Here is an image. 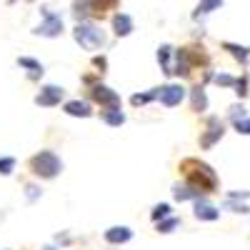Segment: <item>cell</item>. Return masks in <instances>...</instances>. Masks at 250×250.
<instances>
[{"label": "cell", "instance_id": "obj_26", "mask_svg": "<svg viewBox=\"0 0 250 250\" xmlns=\"http://www.w3.org/2000/svg\"><path fill=\"white\" fill-rule=\"evenodd\" d=\"M233 88H235V93L243 98V95L248 93V75H243V78H235V85H233Z\"/></svg>", "mask_w": 250, "mask_h": 250}, {"label": "cell", "instance_id": "obj_12", "mask_svg": "<svg viewBox=\"0 0 250 250\" xmlns=\"http://www.w3.org/2000/svg\"><path fill=\"white\" fill-rule=\"evenodd\" d=\"M195 218H198V220H208V223H213V220H218V218H220V210H218L215 205L205 203V198H200V200H195Z\"/></svg>", "mask_w": 250, "mask_h": 250}, {"label": "cell", "instance_id": "obj_30", "mask_svg": "<svg viewBox=\"0 0 250 250\" xmlns=\"http://www.w3.org/2000/svg\"><path fill=\"white\" fill-rule=\"evenodd\" d=\"M93 62L100 68V73H103V68H105V58H93Z\"/></svg>", "mask_w": 250, "mask_h": 250}, {"label": "cell", "instance_id": "obj_20", "mask_svg": "<svg viewBox=\"0 0 250 250\" xmlns=\"http://www.w3.org/2000/svg\"><path fill=\"white\" fill-rule=\"evenodd\" d=\"M155 98H158V88H153L150 93H135V95L130 98V103L138 108V105H148V103H150V100H155Z\"/></svg>", "mask_w": 250, "mask_h": 250}, {"label": "cell", "instance_id": "obj_17", "mask_svg": "<svg viewBox=\"0 0 250 250\" xmlns=\"http://www.w3.org/2000/svg\"><path fill=\"white\" fill-rule=\"evenodd\" d=\"M175 50L170 48V45H160L158 48V62L163 65V73L165 75H170V55H173Z\"/></svg>", "mask_w": 250, "mask_h": 250}, {"label": "cell", "instance_id": "obj_11", "mask_svg": "<svg viewBox=\"0 0 250 250\" xmlns=\"http://www.w3.org/2000/svg\"><path fill=\"white\" fill-rule=\"evenodd\" d=\"M113 30H115V35H118V38H125V35H130V33L135 30V23H133V18H130L128 13H118V15L113 18Z\"/></svg>", "mask_w": 250, "mask_h": 250}, {"label": "cell", "instance_id": "obj_28", "mask_svg": "<svg viewBox=\"0 0 250 250\" xmlns=\"http://www.w3.org/2000/svg\"><path fill=\"white\" fill-rule=\"evenodd\" d=\"M243 118H248V115H245V108H243V105H233V108H230V120L238 123V120H243Z\"/></svg>", "mask_w": 250, "mask_h": 250}, {"label": "cell", "instance_id": "obj_14", "mask_svg": "<svg viewBox=\"0 0 250 250\" xmlns=\"http://www.w3.org/2000/svg\"><path fill=\"white\" fill-rule=\"evenodd\" d=\"M18 65L20 68H28V78L30 80H38L40 75H43V65H40V62L38 60H33V58H18Z\"/></svg>", "mask_w": 250, "mask_h": 250}, {"label": "cell", "instance_id": "obj_1", "mask_svg": "<svg viewBox=\"0 0 250 250\" xmlns=\"http://www.w3.org/2000/svg\"><path fill=\"white\" fill-rule=\"evenodd\" d=\"M180 170L188 180V188H190L193 193L203 195V193H215V188H218V175L215 170L210 168V165H205L195 158H188L180 163Z\"/></svg>", "mask_w": 250, "mask_h": 250}, {"label": "cell", "instance_id": "obj_22", "mask_svg": "<svg viewBox=\"0 0 250 250\" xmlns=\"http://www.w3.org/2000/svg\"><path fill=\"white\" fill-rule=\"evenodd\" d=\"M178 225H180V220H178L175 215L168 218V220H160V223H158V233H173Z\"/></svg>", "mask_w": 250, "mask_h": 250}, {"label": "cell", "instance_id": "obj_25", "mask_svg": "<svg viewBox=\"0 0 250 250\" xmlns=\"http://www.w3.org/2000/svg\"><path fill=\"white\" fill-rule=\"evenodd\" d=\"M213 80L218 83V85H223V88H233V85H235V78L228 75V73H220V75H215Z\"/></svg>", "mask_w": 250, "mask_h": 250}, {"label": "cell", "instance_id": "obj_23", "mask_svg": "<svg viewBox=\"0 0 250 250\" xmlns=\"http://www.w3.org/2000/svg\"><path fill=\"white\" fill-rule=\"evenodd\" d=\"M223 3H220V0H210V3H200L198 5V10H195V18H200V15H208V13H210L213 8H220Z\"/></svg>", "mask_w": 250, "mask_h": 250}, {"label": "cell", "instance_id": "obj_29", "mask_svg": "<svg viewBox=\"0 0 250 250\" xmlns=\"http://www.w3.org/2000/svg\"><path fill=\"white\" fill-rule=\"evenodd\" d=\"M235 130H238V133H243V135H250V118L238 120V123H235Z\"/></svg>", "mask_w": 250, "mask_h": 250}, {"label": "cell", "instance_id": "obj_7", "mask_svg": "<svg viewBox=\"0 0 250 250\" xmlns=\"http://www.w3.org/2000/svg\"><path fill=\"white\" fill-rule=\"evenodd\" d=\"M90 98L95 100V103H100L103 108H120V95L115 93V90H110L108 85H93V90H90Z\"/></svg>", "mask_w": 250, "mask_h": 250}, {"label": "cell", "instance_id": "obj_10", "mask_svg": "<svg viewBox=\"0 0 250 250\" xmlns=\"http://www.w3.org/2000/svg\"><path fill=\"white\" fill-rule=\"evenodd\" d=\"M178 53L183 55V60H185L190 68H193V65H208V55H205V50H203V48H198V45L180 48Z\"/></svg>", "mask_w": 250, "mask_h": 250}, {"label": "cell", "instance_id": "obj_4", "mask_svg": "<svg viewBox=\"0 0 250 250\" xmlns=\"http://www.w3.org/2000/svg\"><path fill=\"white\" fill-rule=\"evenodd\" d=\"M40 15H43L45 20L38 25V35H45V38H58L60 33H62V18L58 15V13H53V10H48V8H40Z\"/></svg>", "mask_w": 250, "mask_h": 250}, {"label": "cell", "instance_id": "obj_13", "mask_svg": "<svg viewBox=\"0 0 250 250\" xmlns=\"http://www.w3.org/2000/svg\"><path fill=\"white\" fill-rule=\"evenodd\" d=\"M62 110H65L68 115H73V118H90L93 115V110H90V105L85 100H68Z\"/></svg>", "mask_w": 250, "mask_h": 250}, {"label": "cell", "instance_id": "obj_19", "mask_svg": "<svg viewBox=\"0 0 250 250\" xmlns=\"http://www.w3.org/2000/svg\"><path fill=\"white\" fill-rule=\"evenodd\" d=\"M173 195H175V200H200L203 195H198V193H193L190 190V188H188V185H175L173 188Z\"/></svg>", "mask_w": 250, "mask_h": 250}, {"label": "cell", "instance_id": "obj_24", "mask_svg": "<svg viewBox=\"0 0 250 250\" xmlns=\"http://www.w3.org/2000/svg\"><path fill=\"white\" fill-rule=\"evenodd\" d=\"M15 170V158H0V175H10Z\"/></svg>", "mask_w": 250, "mask_h": 250}, {"label": "cell", "instance_id": "obj_6", "mask_svg": "<svg viewBox=\"0 0 250 250\" xmlns=\"http://www.w3.org/2000/svg\"><path fill=\"white\" fill-rule=\"evenodd\" d=\"M225 135V125L220 123V118H208V130L200 135V148H213V145Z\"/></svg>", "mask_w": 250, "mask_h": 250}, {"label": "cell", "instance_id": "obj_3", "mask_svg": "<svg viewBox=\"0 0 250 250\" xmlns=\"http://www.w3.org/2000/svg\"><path fill=\"white\" fill-rule=\"evenodd\" d=\"M73 35H75V40H78V43L85 48V50H98L103 43H105V35H103V30L95 28V25H88V23L75 25Z\"/></svg>", "mask_w": 250, "mask_h": 250}, {"label": "cell", "instance_id": "obj_2", "mask_svg": "<svg viewBox=\"0 0 250 250\" xmlns=\"http://www.w3.org/2000/svg\"><path fill=\"white\" fill-rule=\"evenodd\" d=\"M28 165H30V173H33L35 178H45V180L55 178V175L62 170V160H60L53 150H40L38 155L30 158Z\"/></svg>", "mask_w": 250, "mask_h": 250}, {"label": "cell", "instance_id": "obj_9", "mask_svg": "<svg viewBox=\"0 0 250 250\" xmlns=\"http://www.w3.org/2000/svg\"><path fill=\"white\" fill-rule=\"evenodd\" d=\"M103 238H105V243H110V245H123V243H128L133 238V230L128 225H113V228L105 230Z\"/></svg>", "mask_w": 250, "mask_h": 250}, {"label": "cell", "instance_id": "obj_15", "mask_svg": "<svg viewBox=\"0 0 250 250\" xmlns=\"http://www.w3.org/2000/svg\"><path fill=\"white\" fill-rule=\"evenodd\" d=\"M100 118H103V123L113 125V128H118V125H123V123H125V113H123L120 108H110V110H103V113H100Z\"/></svg>", "mask_w": 250, "mask_h": 250}, {"label": "cell", "instance_id": "obj_18", "mask_svg": "<svg viewBox=\"0 0 250 250\" xmlns=\"http://www.w3.org/2000/svg\"><path fill=\"white\" fill-rule=\"evenodd\" d=\"M223 48H225L228 53H230L235 60H240L243 65L248 62V58H250V50H248V48H243V45H235V43H223Z\"/></svg>", "mask_w": 250, "mask_h": 250}, {"label": "cell", "instance_id": "obj_8", "mask_svg": "<svg viewBox=\"0 0 250 250\" xmlns=\"http://www.w3.org/2000/svg\"><path fill=\"white\" fill-rule=\"evenodd\" d=\"M62 95H65V90H62L60 85H45L35 95V103L43 105V108H53V105H58V103L62 100Z\"/></svg>", "mask_w": 250, "mask_h": 250}, {"label": "cell", "instance_id": "obj_21", "mask_svg": "<svg viewBox=\"0 0 250 250\" xmlns=\"http://www.w3.org/2000/svg\"><path fill=\"white\" fill-rule=\"evenodd\" d=\"M168 215H170V205H168V203L155 205V208H153V213H150V218H153V220H158V223H160V220H165Z\"/></svg>", "mask_w": 250, "mask_h": 250}, {"label": "cell", "instance_id": "obj_5", "mask_svg": "<svg viewBox=\"0 0 250 250\" xmlns=\"http://www.w3.org/2000/svg\"><path fill=\"white\" fill-rule=\"evenodd\" d=\"M158 100L163 103L165 108H175L185 100V88L180 83H168V85H160L158 88Z\"/></svg>", "mask_w": 250, "mask_h": 250}, {"label": "cell", "instance_id": "obj_16", "mask_svg": "<svg viewBox=\"0 0 250 250\" xmlns=\"http://www.w3.org/2000/svg\"><path fill=\"white\" fill-rule=\"evenodd\" d=\"M190 100H193V110L195 113H205L208 110V95L203 88H193L190 90Z\"/></svg>", "mask_w": 250, "mask_h": 250}, {"label": "cell", "instance_id": "obj_27", "mask_svg": "<svg viewBox=\"0 0 250 250\" xmlns=\"http://www.w3.org/2000/svg\"><path fill=\"white\" fill-rule=\"evenodd\" d=\"M225 208H230L233 213H243V215H248V213H250V208H248V205H243V203H230V200H228V203H225Z\"/></svg>", "mask_w": 250, "mask_h": 250}, {"label": "cell", "instance_id": "obj_32", "mask_svg": "<svg viewBox=\"0 0 250 250\" xmlns=\"http://www.w3.org/2000/svg\"><path fill=\"white\" fill-rule=\"evenodd\" d=\"M43 250H55V248H53V245H48V248H43Z\"/></svg>", "mask_w": 250, "mask_h": 250}, {"label": "cell", "instance_id": "obj_31", "mask_svg": "<svg viewBox=\"0 0 250 250\" xmlns=\"http://www.w3.org/2000/svg\"><path fill=\"white\" fill-rule=\"evenodd\" d=\"M35 190H38V188H33V185H28V198H30V200L35 198Z\"/></svg>", "mask_w": 250, "mask_h": 250}]
</instances>
